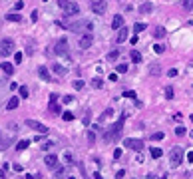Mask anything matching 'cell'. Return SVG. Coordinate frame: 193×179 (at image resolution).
I'll list each match as a JSON object with an SVG mask.
<instances>
[{"label":"cell","instance_id":"1","mask_svg":"<svg viewBox=\"0 0 193 179\" xmlns=\"http://www.w3.org/2000/svg\"><path fill=\"white\" fill-rule=\"evenodd\" d=\"M124 117H126V113L121 116V119H117V122H116L114 127H110L108 132H106V135H104V142H106V143L114 142V139H117V137L121 135V129H124Z\"/></svg>","mask_w":193,"mask_h":179},{"label":"cell","instance_id":"56","mask_svg":"<svg viewBox=\"0 0 193 179\" xmlns=\"http://www.w3.org/2000/svg\"><path fill=\"white\" fill-rule=\"evenodd\" d=\"M24 179H36V177H34V175H30V173H26V177H24Z\"/></svg>","mask_w":193,"mask_h":179},{"label":"cell","instance_id":"5","mask_svg":"<svg viewBox=\"0 0 193 179\" xmlns=\"http://www.w3.org/2000/svg\"><path fill=\"white\" fill-rule=\"evenodd\" d=\"M54 52L58 54V56H68V54H70V44H68L66 38H60V40H56Z\"/></svg>","mask_w":193,"mask_h":179},{"label":"cell","instance_id":"14","mask_svg":"<svg viewBox=\"0 0 193 179\" xmlns=\"http://www.w3.org/2000/svg\"><path fill=\"white\" fill-rule=\"evenodd\" d=\"M2 72H4V74H8V76H12V74H14V64H10V62H2Z\"/></svg>","mask_w":193,"mask_h":179},{"label":"cell","instance_id":"29","mask_svg":"<svg viewBox=\"0 0 193 179\" xmlns=\"http://www.w3.org/2000/svg\"><path fill=\"white\" fill-rule=\"evenodd\" d=\"M28 88H26V86H20V97H28Z\"/></svg>","mask_w":193,"mask_h":179},{"label":"cell","instance_id":"48","mask_svg":"<svg viewBox=\"0 0 193 179\" xmlns=\"http://www.w3.org/2000/svg\"><path fill=\"white\" fill-rule=\"evenodd\" d=\"M130 42H131V44H137V42H139V38H137V34H136V36H131V38H130Z\"/></svg>","mask_w":193,"mask_h":179},{"label":"cell","instance_id":"38","mask_svg":"<svg viewBox=\"0 0 193 179\" xmlns=\"http://www.w3.org/2000/svg\"><path fill=\"white\" fill-rule=\"evenodd\" d=\"M14 64H22V54H14Z\"/></svg>","mask_w":193,"mask_h":179},{"label":"cell","instance_id":"26","mask_svg":"<svg viewBox=\"0 0 193 179\" xmlns=\"http://www.w3.org/2000/svg\"><path fill=\"white\" fill-rule=\"evenodd\" d=\"M10 143H12V139H0V151H4Z\"/></svg>","mask_w":193,"mask_h":179},{"label":"cell","instance_id":"44","mask_svg":"<svg viewBox=\"0 0 193 179\" xmlns=\"http://www.w3.org/2000/svg\"><path fill=\"white\" fill-rule=\"evenodd\" d=\"M124 97H136V94L131 90H127V92H124Z\"/></svg>","mask_w":193,"mask_h":179},{"label":"cell","instance_id":"57","mask_svg":"<svg viewBox=\"0 0 193 179\" xmlns=\"http://www.w3.org/2000/svg\"><path fill=\"white\" fill-rule=\"evenodd\" d=\"M0 177H2V179H4V177H6V175H4V169H0Z\"/></svg>","mask_w":193,"mask_h":179},{"label":"cell","instance_id":"10","mask_svg":"<svg viewBox=\"0 0 193 179\" xmlns=\"http://www.w3.org/2000/svg\"><path fill=\"white\" fill-rule=\"evenodd\" d=\"M121 24H124V16H121V14H116L114 18H111V28H114V30H120Z\"/></svg>","mask_w":193,"mask_h":179},{"label":"cell","instance_id":"12","mask_svg":"<svg viewBox=\"0 0 193 179\" xmlns=\"http://www.w3.org/2000/svg\"><path fill=\"white\" fill-rule=\"evenodd\" d=\"M44 163H46L48 167H56V165H58V157L50 153V155H46V157H44Z\"/></svg>","mask_w":193,"mask_h":179},{"label":"cell","instance_id":"47","mask_svg":"<svg viewBox=\"0 0 193 179\" xmlns=\"http://www.w3.org/2000/svg\"><path fill=\"white\" fill-rule=\"evenodd\" d=\"M20 8H24V2H22V0H20V2H16V4H14V10H20Z\"/></svg>","mask_w":193,"mask_h":179},{"label":"cell","instance_id":"39","mask_svg":"<svg viewBox=\"0 0 193 179\" xmlns=\"http://www.w3.org/2000/svg\"><path fill=\"white\" fill-rule=\"evenodd\" d=\"M117 72H120V74H126V72H127V66H126V64H120V66H117Z\"/></svg>","mask_w":193,"mask_h":179},{"label":"cell","instance_id":"40","mask_svg":"<svg viewBox=\"0 0 193 179\" xmlns=\"http://www.w3.org/2000/svg\"><path fill=\"white\" fill-rule=\"evenodd\" d=\"M167 76H169V78H175V76H177V70H175V68L167 70Z\"/></svg>","mask_w":193,"mask_h":179},{"label":"cell","instance_id":"37","mask_svg":"<svg viewBox=\"0 0 193 179\" xmlns=\"http://www.w3.org/2000/svg\"><path fill=\"white\" fill-rule=\"evenodd\" d=\"M50 110L54 112V113H60V106H58L56 102H54V104H50Z\"/></svg>","mask_w":193,"mask_h":179},{"label":"cell","instance_id":"28","mask_svg":"<svg viewBox=\"0 0 193 179\" xmlns=\"http://www.w3.org/2000/svg\"><path fill=\"white\" fill-rule=\"evenodd\" d=\"M187 133V129L183 127V126H177V127H175V135H185Z\"/></svg>","mask_w":193,"mask_h":179},{"label":"cell","instance_id":"42","mask_svg":"<svg viewBox=\"0 0 193 179\" xmlns=\"http://www.w3.org/2000/svg\"><path fill=\"white\" fill-rule=\"evenodd\" d=\"M116 177H117V179H124V177H126V171H124V169H120V171L116 173Z\"/></svg>","mask_w":193,"mask_h":179},{"label":"cell","instance_id":"19","mask_svg":"<svg viewBox=\"0 0 193 179\" xmlns=\"http://www.w3.org/2000/svg\"><path fill=\"white\" fill-rule=\"evenodd\" d=\"M130 58H131V62H136V64L141 62V54H139L137 50H131V52H130Z\"/></svg>","mask_w":193,"mask_h":179},{"label":"cell","instance_id":"36","mask_svg":"<svg viewBox=\"0 0 193 179\" xmlns=\"http://www.w3.org/2000/svg\"><path fill=\"white\" fill-rule=\"evenodd\" d=\"M153 52H155V54H163V46H161V44H155V46H153Z\"/></svg>","mask_w":193,"mask_h":179},{"label":"cell","instance_id":"53","mask_svg":"<svg viewBox=\"0 0 193 179\" xmlns=\"http://www.w3.org/2000/svg\"><path fill=\"white\" fill-rule=\"evenodd\" d=\"M64 161H68V163H70V161H72V155L66 153V155H64Z\"/></svg>","mask_w":193,"mask_h":179},{"label":"cell","instance_id":"25","mask_svg":"<svg viewBox=\"0 0 193 179\" xmlns=\"http://www.w3.org/2000/svg\"><path fill=\"white\" fill-rule=\"evenodd\" d=\"M153 34H155V38H163V36H165V28H161V26H157Z\"/></svg>","mask_w":193,"mask_h":179},{"label":"cell","instance_id":"34","mask_svg":"<svg viewBox=\"0 0 193 179\" xmlns=\"http://www.w3.org/2000/svg\"><path fill=\"white\" fill-rule=\"evenodd\" d=\"M74 88H76V90H82V88H84V80H76V82H74Z\"/></svg>","mask_w":193,"mask_h":179},{"label":"cell","instance_id":"43","mask_svg":"<svg viewBox=\"0 0 193 179\" xmlns=\"http://www.w3.org/2000/svg\"><path fill=\"white\" fill-rule=\"evenodd\" d=\"M121 157V149H114V159H120Z\"/></svg>","mask_w":193,"mask_h":179},{"label":"cell","instance_id":"20","mask_svg":"<svg viewBox=\"0 0 193 179\" xmlns=\"http://www.w3.org/2000/svg\"><path fill=\"white\" fill-rule=\"evenodd\" d=\"M106 58H108V62H116V60L120 58V50H111Z\"/></svg>","mask_w":193,"mask_h":179},{"label":"cell","instance_id":"23","mask_svg":"<svg viewBox=\"0 0 193 179\" xmlns=\"http://www.w3.org/2000/svg\"><path fill=\"white\" fill-rule=\"evenodd\" d=\"M149 151H151V157H153V159H159V157H161V149H159V147H151Z\"/></svg>","mask_w":193,"mask_h":179},{"label":"cell","instance_id":"2","mask_svg":"<svg viewBox=\"0 0 193 179\" xmlns=\"http://www.w3.org/2000/svg\"><path fill=\"white\" fill-rule=\"evenodd\" d=\"M58 6L64 10L66 16H76L80 12V4L74 2V0H58Z\"/></svg>","mask_w":193,"mask_h":179},{"label":"cell","instance_id":"8","mask_svg":"<svg viewBox=\"0 0 193 179\" xmlns=\"http://www.w3.org/2000/svg\"><path fill=\"white\" fill-rule=\"evenodd\" d=\"M26 126L32 127V129H36V132H40V133H48L50 129H48V126H44V123H40V122H36V119H26Z\"/></svg>","mask_w":193,"mask_h":179},{"label":"cell","instance_id":"32","mask_svg":"<svg viewBox=\"0 0 193 179\" xmlns=\"http://www.w3.org/2000/svg\"><path fill=\"white\" fill-rule=\"evenodd\" d=\"M133 30H136V34H137V32H143V30H146V24H141V22H137L136 26H133Z\"/></svg>","mask_w":193,"mask_h":179},{"label":"cell","instance_id":"45","mask_svg":"<svg viewBox=\"0 0 193 179\" xmlns=\"http://www.w3.org/2000/svg\"><path fill=\"white\" fill-rule=\"evenodd\" d=\"M147 179H165V177H159V175H155V173H147Z\"/></svg>","mask_w":193,"mask_h":179},{"label":"cell","instance_id":"24","mask_svg":"<svg viewBox=\"0 0 193 179\" xmlns=\"http://www.w3.org/2000/svg\"><path fill=\"white\" fill-rule=\"evenodd\" d=\"M110 116H114V110H106V112L100 116V122H106V119H108Z\"/></svg>","mask_w":193,"mask_h":179},{"label":"cell","instance_id":"21","mask_svg":"<svg viewBox=\"0 0 193 179\" xmlns=\"http://www.w3.org/2000/svg\"><path fill=\"white\" fill-rule=\"evenodd\" d=\"M101 86H104V80H101V78H94V80H92V88H96V90H100Z\"/></svg>","mask_w":193,"mask_h":179},{"label":"cell","instance_id":"52","mask_svg":"<svg viewBox=\"0 0 193 179\" xmlns=\"http://www.w3.org/2000/svg\"><path fill=\"white\" fill-rule=\"evenodd\" d=\"M30 18H32V22H36V18H38V12H36V10H34V12H32V16H30Z\"/></svg>","mask_w":193,"mask_h":179},{"label":"cell","instance_id":"4","mask_svg":"<svg viewBox=\"0 0 193 179\" xmlns=\"http://www.w3.org/2000/svg\"><path fill=\"white\" fill-rule=\"evenodd\" d=\"M14 52V40H10V38H4V40H0V56H10V54Z\"/></svg>","mask_w":193,"mask_h":179},{"label":"cell","instance_id":"59","mask_svg":"<svg viewBox=\"0 0 193 179\" xmlns=\"http://www.w3.org/2000/svg\"><path fill=\"white\" fill-rule=\"evenodd\" d=\"M68 179H74V177H68Z\"/></svg>","mask_w":193,"mask_h":179},{"label":"cell","instance_id":"16","mask_svg":"<svg viewBox=\"0 0 193 179\" xmlns=\"http://www.w3.org/2000/svg\"><path fill=\"white\" fill-rule=\"evenodd\" d=\"M38 76L42 80H46V82H50V74H48V68L46 66H40L38 68Z\"/></svg>","mask_w":193,"mask_h":179},{"label":"cell","instance_id":"17","mask_svg":"<svg viewBox=\"0 0 193 179\" xmlns=\"http://www.w3.org/2000/svg\"><path fill=\"white\" fill-rule=\"evenodd\" d=\"M18 106H20V100H18V97H10V102L6 104V110H16Z\"/></svg>","mask_w":193,"mask_h":179},{"label":"cell","instance_id":"9","mask_svg":"<svg viewBox=\"0 0 193 179\" xmlns=\"http://www.w3.org/2000/svg\"><path fill=\"white\" fill-rule=\"evenodd\" d=\"M106 8H108L106 0H92V12L94 14H104Z\"/></svg>","mask_w":193,"mask_h":179},{"label":"cell","instance_id":"6","mask_svg":"<svg viewBox=\"0 0 193 179\" xmlns=\"http://www.w3.org/2000/svg\"><path fill=\"white\" fill-rule=\"evenodd\" d=\"M124 145L127 149H133V151H141L143 149V142L141 139H131V137H127L124 139Z\"/></svg>","mask_w":193,"mask_h":179},{"label":"cell","instance_id":"30","mask_svg":"<svg viewBox=\"0 0 193 179\" xmlns=\"http://www.w3.org/2000/svg\"><path fill=\"white\" fill-rule=\"evenodd\" d=\"M62 117L66 119V122H72V119H74V113H72V112H64V113H62Z\"/></svg>","mask_w":193,"mask_h":179},{"label":"cell","instance_id":"55","mask_svg":"<svg viewBox=\"0 0 193 179\" xmlns=\"http://www.w3.org/2000/svg\"><path fill=\"white\" fill-rule=\"evenodd\" d=\"M94 179H104V177H101L100 173H94Z\"/></svg>","mask_w":193,"mask_h":179},{"label":"cell","instance_id":"46","mask_svg":"<svg viewBox=\"0 0 193 179\" xmlns=\"http://www.w3.org/2000/svg\"><path fill=\"white\" fill-rule=\"evenodd\" d=\"M84 126H90V112H86V117H84Z\"/></svg>","mask_w":193,"mask_h":179},{"label":"cell","instance_id":"15","mask_svg":"<svg viewBox=\"0 0 193 179\" xmlns=\"http://www.w3.org/2000/svg\"><path fill=\"white\" fill-rule=\"evenodd\" d=\"M52 70H54V72H56L58 76H60V78H62V76H66V74H68V70L64 68L62 64H54V66H52Z\"/></svg>","mask_w":193,"mask_h":179},{"label":"cell","instance_id":"41","mask_svg":"<svg viewBox=\"0 0 193 179\" xmlns=\"http://www.w3.org/2000/svg\"><path fill=\"white\" fill-rule=\"evenodd\" d=\"M74 102V96H64V104H72Z\"/></svg>","mask_w":193,"mask_h":179},{"label":"cell","instance_id":"51","mask_svg":"<svg viewBox=\"0 0 193 179\" xmlns=\"http://www.w3.org/2000/svg\"><path fill=\"white\" fill-rule=\"evenodd\" d=\"M22 169H24V167L20 165V163H16V165H14V171H18V173H20V171H22Z\"/></svg>","mask_w":193,"mask_h":179},{"label":"cell","instance_id":"18","mask_svg":"<svg viewBox=\"0 0 193 179\" xmlns=\"http://www.w3.org/2000/svg\"><path fill=\"white\" fill-rule=\"evenodd\" d=\"M151 10H153V6H151L149 2H143L141 6H139V12H141V14H149Z\"/></svg>","mask_w":193,"mask_h":179},{"label":"cell","instance_id":"3","mask_svg":"<svg viewBox=\"0 0 193 179\" xmlns=\"http://www.w3.org/2000/svg\"><path fill=\"white\" fill-rule=\"evenodd\" d=\"M169 163L171 167H179L181 163H183V149L181 147H173L169 151Z\"/></svg>","mask_w":193,"mask_h":179},{"label":"cell","instance_id":"54","mask_svg":"<svg viewBox=\"0 0 193 179\" xmlns=\"http://www.w3.org/2000/svg\"><path fill=\"white\" fill-rule=\"evenodd\" d=\"M187 159H189L191 163H193V151H189V153H187Z\"/></svg>","mask_w":193,"mask_h":179},{"label":"cell","instance_id":"11","mask_svg":"<svg viewBox=\"0 0 193 179\" xmlns=\"http://www.w3.org/2000/svg\"><path fill=\"white\" fill-rule=\"evenodd\" d=\"M127 34H130V30H127L126 26H121V28L117 30V42H120V44H124V42L127 40Z\"/></svg>","mask_w":193,"mask_h":179},{"label":"cell","instance_id":"49","mask_svg":"<svg viewBox=\"0 0 193 179\" xmlns=\"http://www.w3.org/2000/svg\"><path fill=\"white\" fill-rule=\"evenodd\" d=\"M94 139H96V137H94V132H90V133H88V142L94 143Z\"/></svg>","mask_w":193,"mask_h":179},{"label":"cell","instance_id":"13","mask_svg":"<svg viewBox=\"0 0 193 179\" xmlns=\"http://www.w3.org/2000/svg\"><path fill=\"white\" fill-rule=\"evenodd\" d=\"M6 20H8V22H22V16H20L18 12H10V14H6Z\"/></svg>","mask_w":193,"mask_h":179},{"label":"cell","instance_id":"7","mask_svg":"<svg viewBox=\"0 0 193 179\" xmlns=\"http://www.w3.org/2000/svg\"><path fill=\"white\" fill-rule=\"evenodd\" d=\"M92 42H94V36H92V32H86V34L80 36V40H78V46L82 48V50H86V48H90L92 46Z\"/></svg>","mask_w":193,"mask_h":179},{"label":"cell","instance_id":"27","mask_svg":"<svg viewBox=\"0 0 193 179\" xmlns=\"http://www.w3.org/2000/svg\"><path fill=\"white\" fill-rule=\"evenodd\" d=\"M28 145H30L28 139H22V142H18V145H16V147H18V149H26Z\"/></svg>","mask_w":193,"mask_h":179},{"label":"cell","instance_id":"31","mask_svg":"<svg viewBox=\"0 0 193 179\" xmlns=\"http://www.w3.org/2000/svg\"><path fill=\"white\" fill-rule=\"evenodd\" d=\"M165 97H167V100H171V97H173V88H171V86H167V88H165Z\"/></svg>","mask_w":193,"mask_h":179},{"label":"cell","instance_id":"50","mask_svg":"<svg viewBox=\"0 0 193 179\" xmlns=\"http://www.w3.org/2000/svg\"><path fill=\"white\" fill-rule=\"evenodd\" d=\"M56 100H58V94H50V104H54Z\"/></svg>","mask_w":193,"mask_h":179},{"label":"cell","instance_id":"35","mask_svg":"<svg viewBox=\"0 0 193 179\" xmlns=\"http://www.w3.org/2000/svg\"><path fill=\"white\" fill-rule=\"evenodd\" d=\"M151 137L155 139V142H159V139H163V137H165V135H163V132H157V133H153V135H151Z\"/></svg>","mask_w":193,"mask_h":179},{"label":"cell","instance_id":"22","mask_svg":"<svg viewBox=\"0 0 193 179\" xmlns=\"http://www.w3.org/2000/svg\"><path fill=\"white\" fill-rule=\"evenodd\" d=\"M66 173H68V167L64 165V167H60V169L56 171V177H58V179H62V177H66Z\"/></svg>","mask_w":193,"mask_h":179},{"label":"cell","instance_id":"33","mask_svg":"<svg viewBox=\"0 0 193 179\" xmlns=\"http://www.w3.org/2000/svg\"><path fill=\"white\" fill-rule=\"evenodd\" d=\"M149 70H151V74H153V76H157V74H159V66H157V64H151V66H149Z\"/></svg>","mask_w":193,"mask_h":179},{"label":"cell","instance_id":"58","mask_svg":"<svg viewBox=\"0 0 193 179\" xmlns=\"http://www.w3.org/2000/svg\"><path fill=\"white\" fill-rule=\"evenodd\" d=\"M189 119H191V122H193V116H191V117H189Z\"/></svg>","mask_w":193,"mask_h":179}]
</instances>
